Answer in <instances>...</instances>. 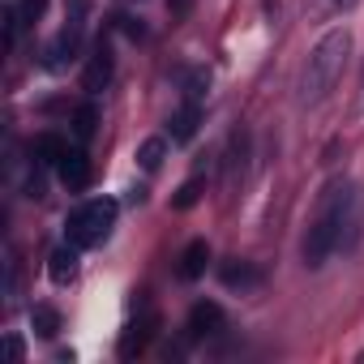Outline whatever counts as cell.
<instances>
[{
  "instance_id": "cell-1",
  "label": "cell",
  "mask_w": 364,
  "mask_h": 364,
  "mask_svg": "<svg viewBox=\"0 0 364 364\" xmlns=\"http://www.w3.org/2000/svg\"><path fill=\"white\" fill-rule=\"evenodd\" d=\"M347 56H351V35H347L343 26L326 31V35L313 43L309 60H304V73H300V103H321V99L334 90V82L343 77Z\"/></svg>"
},
{
  "instance_id": "cell-2",
  "label": "cell",
  "mask_w": 364,
  "mask_h": 364,
  "mask_svg": "<svg viewBox=\"0 0 364 364\" xmlns=\"http://www.w3.org/2000/svg\"><path fill=\"white\" fill-rule=\"evenodd\" d=\"M347 180H334L326 185L321 202H317V215L304 232V266L309 270H321L330 253H338V223H343V202H347Z\"/></svg>"
},
{
  "instance_id": "cell-3",
  "label": "cell",
  "mask_w": 364,
  "mask_h": 364,
  "mask_svg": "<svg viewBox=\"0 0 364 364\" xmlns=\"http://www.w3.org/2000/svg\"><path fill=\"white\" fill-rule=\"evenodd\" d=\"M116 215H120V206H116L112 198H90V202H82V206L65 219L69 245H77V249L103 245V240L112 236V228H116Z\"/></svg>"
},
{
  "instance_id": "cell-4",
  "label": "cell",
  "mask_w": 364,
  "mask_h": 364,
  "mask_svg": "<svg viewBox=\"0 0 364 364\" xmlns=\"http://www.w3.org/2000/svg\"><path fill=\"white\" fill-rule=\"evenodd\" d=\"M364 236V189L351 185L347 189V202H343V223H338V249L351 253Z\"/></svg>"
},
{
  "instance_id": "cell-5",
  "label": "cell",
  "mask_w": 364,
  "mask_h": 364,
  "mask_svg": "<svg viewBox=\"0 0 364 364\" xmlns=\"http://www.w3.org/2000/svg\"><path fill=\"white\" fill-rule=\"evenodd\" d=\"M154 326H159V317H154V313H141L137 321H129V326H124V334H120V343H116L120 360L141 355V351H146V343L154 338Z\"/></svg>"
},
{
  "instance_id": "cell-6",
  "label": "cell",
  "mask_w": 364,
  "mask_h": 364,
  "mask_svg": "<svg viewBox=\"0 0 364 364\" xmlns=\"http://www.w3.org/2000/svg\"><path fill=\"white\" fill-rule=\"evenodd\" d=\"M56 171H60V185L65 189H86L90 185V176H95V167H90V154L86 150H65V159L56 163Z\"/></svg>"
},
{
  "instance_id": "cell-7",
  "label": "cell",
  "mask_w": 364,
  "mask_h": 364,
  "mask_svg": "<svg viewBox=\"0 0 364 364\" xmlns=\"http://www.w3.org/2000/svg\"><path fill=\"white\" fill-rule=\"evenodd\" d=\"M189 338H210V334H219L223 330V309L215 304V300H198L193 309H189Z\"/></svg>"
},
{
  "instance_id": "cell-8",
  "label": "cell",
  "mask_w": 364,
  "mask_h": 364,
  "mask_svg": "<svg viewBox=\"0 0 364 364\" xmlns=\"http://www.w3.org/2000/svg\"><path fill=\"white\" fill-rule=\"evenodd\" d=\"M77 43H82V26H65V31H60V35L48 43V52H43V65H48V69H60L65 60H73Z\"/></svg>"
},
{
  "instance_id": "cell-9",
  "label": "cell",
  "mask_w": 364,
  "mask_h": 364,
  "mask_svg": "<svg viewBox=\"0 0 364 364\" xmlns=\"http://www.w3.org/2000/svg\"><path fill=\"white\" fill-rule=\"evenodd\" d=\"M206 262H210V245H206V240H193V245H185V253H180L176 274L185 279V283H193V279L206 274Z\"/></svg>"
},
{
  "instance_id": "cell-10",
  "label": "cell",
  "mask_w": 364,
  "mask_h": 364,
  "mask_svg": "<svg viewBox=\"0 0 364 364\" xmlns=\"http://www.w3.org/2000/svg\"><path fill=\"white\" fill-rule=\"evenodd\" d=\"M107 82H112V52H107V43H99L95 56H90V65H86V73H82V86L90 95H99Z\"/></svg>"
},
{
  "instance_id": "cell-11",
  "label": "cell",
  "mask_w": 364,
  "mask_h": 364,
  "mask_svg": "<svg viewBox=\"0 0 364 364\" xmlns=\"http://www.w3.org/2000/svg\"><path fill=\"white\" fill-rule=\"evenodd\" d=\"M219 279H223L228 287H240V291H249V287H257V283H262L257 266H253V262H240V257L223 262V266H219Z\"/></svg>"
},
{
  "instance_id": "cell-12",
  "label": "cell",
  "mask_w": 364,
  "mask_h": 364,
  "mask_svg": "<svg viewBox=\"0 0 364 364\" xmlns=\"http://www.w3.org/2000/svg\"><path fill=\"white\" fill-rule=\"evenodd\" d=\"M48 274H52V283H73V274H77V245H60L52 257H48Z\"/></svg>"
},
{
  "instance_id": "cell-13",
  "label": "cell",
  "mask_w": 364,
  "mask_h": 364,
  "mask_svg": "<svg viewBox=\"0 0 364 364\" xmlns=\"http://www.w3.org/2000/svg\"><path fill=\"white\" fill-rule=\"evenodd\" d=\"M198 120H202V107H198V99H189L185 107H180V112L171 116V141H193Z\"/></svg>"
},
{
  "instance_id": "cell-14",
  "label": "cell",
  "mask_w": 364,
  "mask_h": 364,
  "mask_svg": "<svg viewBox=\"0 0 364 364\" xmlns=\"http://www.w3.org/2000/svg\"><path fill=\"white\" fill-rule=\"evenodd\" d=\"M31 330H35L39 338H56V334H60V313H56L52 304H35V309H31Z\"/></svg>"
},
{
  "instance_id": "cell-15",
  "label": "cell",
  "mask_w": 364,
  "mask_h": 364,
  "mask_svg": "<svg viewBox=\"0 0 364 364\" xmlns=\"http://www.w3.org/2000/svg\"><path fill=\"white\" fill-rule=\"evenodd\" d=\"M163 154H167V141H163V137H146V141L137 146V167H141V171H159V167H163Z\"/></svg>"
},
{
  "instance_id": "cell-16",
  "label": "cell",
  "mask_w": 364,
  "mask_h": 364,
  "mask_svg": "<svg viewBox=\"0 0 364 364\" xmlns=\"http://www.w3.org/2000/svg\"><path fill=\"white\" fill-rule=\"evenodd\" d=\"M95 129H99V107H95V103H82V107L73 112V137H77V141H90Z\"/></svg>"
},
{
  "instance_id": "cell-17",
  "label": "cell",
  "mask_w": 364,
  "mask_h": 364,
  "mask_svg": "<svg viewBox=\"0 0 364 364\" xmlns=\"http://www.w3.org/2000/svg\"><path fill=\"white\" fill-rule=\"evenodd\" d=\"M65 150H69V146H65V137H56V133H43V137L35 141V159H39V163H60Z\"/></svg>"
},
{
  "instance_id": "cell-18",
  "label": "cell",
  "mask_w": 364,
  "mask_h": 364,
  "mask_svg": "<svg viewBox=\"0 0 364 364\" xmlns=\"http://www.w3.org/2000/svg\"><path fill=\"white\" fill-rule=\"evenodd\" d=\"M198 198H202V176H193V180H185V185H180V193H176V210L198 206Z\"/></svg>"
},
{
  "instance_id": "cell-19",
  "label": "cell",
  "mask_w": 364,
  "mask_h": 364,
  "mask_svg": "<svg viewBox=\"0 0 364 364\" xmlns=\"http://www.w3.org/2000/svg\"><path fill=\"white\" fill-rule=\"evenodd\" d=\"M43 9H48V0H22V9H18V14H22L26 26H35V22L43 18Z\"/></svg>"
},
{
  "instance_id": "cell-20",
  "label": "cell",
  "mask_w": 364,
  "mask_h": 364,
  "mask_svg": "<svg viewBox=\"0 0 364 364\" xmlns=\"http://www.w3.org/2000/svg\"><path fill=\"white\" fill-rule=\"evenodd\" d=\"M326 5H330V9H338V14H347V9H355V5H360V0H326Z\"/></svg>"
}]
</instances>
